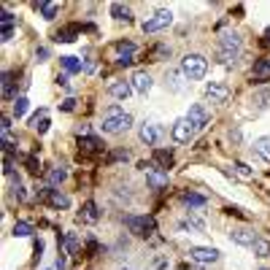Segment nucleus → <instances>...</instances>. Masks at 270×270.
<instances>
[{
  "mask_svg": "<svg viewBox=\"0 0 270 270\" xmlns=\"http://www.w3.org/2000/svg\"><path fill=\"white\" fill-rule=\"evenodd\" d=\"M168 54H170V49H165V46H160V49H157L151 57H154V60H160V57H168Z\"/></svg>",
  "mask_w": 270,
  "mask_h": 270,
  "instance_id": "79ce46f5",
  "label": "nucleus"
},
{
  "mask_svg": "<svg viewBox=\"0 0 270 270\" xmlns=\"http://www.w3.org/2000/svg\"><path fill=\"white\" fill-rule=\"evenodd\" d=\"M0 127H3V133H8V130H11V119H8V116H3V119H0Z\"/></svg>",
  "mask_w": 270,
  "mask_h": 270,
  "instance_id": "37998d69",
  "label": "nucleus"
},
{
  "mask_svg": "<svg viewBox=\"0 0 270 270\" xmlns=\"http://www.w3.org/2000/svg\"><path fill=\"white\" fill-rule=\"evenodd\" d=\"M124 225L130 227L133 235L146 238V235H151V230H154V219H149V216H124Z\"/></svg>",
  "mask_w": 270,
  "mask_h": 270,
  "instance_id": "39448f33",
  "label": "nucleus"
},
{
  "mask_svg": "<svg viewBox=\"0 0 270 270\" xmlns=\"http://www.w3.org/2000/svg\"><path fill=\"white\" fill-rule=\"evenodd\" d=\"M116 51H119V60H122V57H133L135 43H130V41H119V43H116Z\"/></svg>",
  "mask_w": 270,
  "mask_h": 270,
  "instance_id": "473e14b6",
  "label": "nucleus"
},
{
  "mask_svg": "<svg viewBox=\"0 0 270 270\" xmlns=\"http://www.w3.org/2000/svg\"><path fill=\"white\" fill-rule=\"evenodd\" d=\"M81 216H84V222H97V206L95 203H84V211H81Z\"/></svg>",
  "mask_w": 270,
  "mask_h": 270,
  "instance_id": "7c9ffc66",
  "label": "nucleus"
},
{
  "mask_svg": "<svg viewBox=\"0 0 270 270\" xmlns=\"http://www.w3.org/2000/svg\"><path fill=\"white\" fill-rule=\"evenodd\" d=\"M181 73L187 76V81H200L208 73V60L203 54H187L181 60Z\"/></svg>",
  "mask_w": 270,
  "mask_h": 270,
  "instance_id": "f03ea898",
  "label": "nucleus"
},
{
  "mask_svg": "<svg viewBox=\"0 0 270 270\" xmlns=\"http://www.w3.org/2000/svg\"><path fill=\"white\" fill-rule=\"evenodd\" d=\"M252 252H254V257L265 260V257H270V241H265V238H257V241H254V246H252Z\"/></svg>",
  "mask_w": 270,
  "mask_h": 270,
  "instance_id": "4be33fe9",
  "label": "nucleus"
},
{
  "mask_svg": "<svg viewBox=\"0 0 270 270\" xmlns=\"http://www.w3.org/2000/svg\"><path fill=\"white\" fill-rule=\"evenodd\" d=\"M254 81H270V60H257L252 68Z\"/></svg>",
  "mask_w": 270,
  "mask_h": 270,
  "instance_id": "dca6fc26",
  "label": "nucleus"
},
{
  "mask_svg": "<svg viewBox=\"0 0 270 270\" xmlns=\"http://www.w3.org/2000/svg\"><path fill=\"white\" fill-rule=\"evenodd\" d=\"M38 8H41L43 19H54L57 11H60V5H57V3H38Z\"/></svg>",
  "mask_w": 270,
  "mask_h": 270,
  "instance_id": "c756f323",
  "label": "nucleus"
},
{
  "mask_svg": "<svg viewBox=\"0 0 270 270\" xmlns=\"http://www.w3.org/2000/svg\"><path fill=\"white\" fill-rule=\"evenodd\" d=\"M38 197H41V200H46L51 208H70V200H68V197L60 195V192H54L51 187L41 189V192H38Z\"/></svg>",
  "mask_w": 270,
  "mask_h": 270,
  "instance_id": "9d476101",
  "label": "nucleus"
},
{
  "mask_svg": "<svg viewBox=\"0 0 270 270\" xmlns=\"http://www.w3.org/2000/svg\"><path fill=\"white\" fill-rule=\"evenodd\" d=\"M230 141L238 143V141H241V130H233V133H230Z\"/></svg>",
  "mask_w": 270,
  "mask_h": 270,
  "instance_id": "de8ad7c7",
  "label": "nucleus"
},
{
  "mask_svg": "<svg viewBox=\"0 0 270 270\" xmlns=\"http://www.w3.org/2000/svg\"><path fill=\"white\" fill-rule=\"evenodd\" d=\"M14 195L19 197V200H27V192H24V187H22V184H19V176L14 179Z\"/></svg>",
  "mask_w": 270,
  "mask_h": 270,
  "instance_id": "4c0bfd02",
  "label": "nucleus"
},
{
  "mask_svg": "<svg viewBox=\"0 0 270 270\" xmlns=\"http://www.w3.org/2000/svg\"><path fill=\"white\" fill-rule=\"evenodd\" d=\"M187 122L192 124L195 130H203L211 122V114L206 111V105H203V103H195L192 108H189V114H187Z\"/></svg>",
  "mask_w": 270,
  "mask_h": 270,
  "instance_id": "423d86ee",
  "label": "nucleus"
},
{
  "mask_svg": "<svg viewBox=\"0 0 270 270\" xmlns=\"http://www.w3.org/2000/svg\"><path fill=\"white\" fill-rule=\"evenodd\" d=\"M181 78H187V76L181 73V70H170V73L165 76V81H168V87L173 89V92H179V89L184 87V81H181Z\"/></svg>",
  "mask_w": 270,
  "mask_h": 270,
  "instance_id": "5701e85b",
  "label": "nucleus"
},
{
  "mask_svg": "<svg viewBox=\"0 0 270 270\" xmlns=\"http://www.w3.org/2000/svg\"><path fill=\"white\" fill-rule=\"evenodd\" d=\"M3 97L5 100H14L16 92H14V76L11 73H3Z\"/></svg>",
  "mask_w": 270,
  "mask_h": 270,
  "instance_id": "a878e982",
  "label": "nucleus"
},
{
  "mask_svg": "<svg viewBox=\"0 0 270 270\" xmlns=\"http://www.w3.org/2000/svg\"><path fill=\"white\" fill-rule=\"evenodd\" d=\"M30 233H32V225H27V222H16V225H14V235H16V238H27Z\"/></svg>",
  "mask_w": 270,
  "mask_h": 270,
  "instance_id": "72a5a7b5",
  "label": "nucleus"
},
{
  "mask_svg": "<svg viewBox=\"0 0 270 270\" xmlns=\"http://www.w3.org/2000/svg\"><path fill=\"white\" fill-rule=\"evenodd\" d=\"M32 127H35V130H38V133H46V130H49V119H46V116H43V119H38V122H32Z\"/></svg>",
  "mask_w": 270,
  "mask_h": 270,
  "instance_id": "a19ab883",
  "label": "nucleus"
},
{
  "mask_svg": "<svg viewBox=\"0 0 270 270\" xmlns=\"http://www.w3.org/2000/svg\"><path fill=\"white\" fill-rule=\"evenodd\" d=\"M195 262H200V265H211V262L219 260V249H211V246H195L192 252H189Z\"/></svg>",
  "mask_w": 270,
  "mask_h": 270,
  "instance_id": "1a4fd4ad",
  "label": "nucleus"
},
{
  "mask_svg": "<svg viewBox=\"0 0 270 270\" xmlns=\"http://www.w3.org/2000/svg\"><path fill=\"white\" fill-rule=\"evenodd\" d=\"M230 238H233L238 246H254V230H249V227H238V230H233L230 233Z\"/></svg>",
  "mask_w": 270,
  "mask_h": 270,
  "instance_id": "4468645a",
  "label": "nucleus"
},
{
  "mask_svg": "<svg viewBox=\"0 0 270 270\" xmlns=\"http://www.w3.org/2000/svg\"><path fill=\"white\" fill-rule=\"evenodd\" d=\"M254 105H257V108H270V89L254 92Z\"/></svg>",
  "mask_w": 270,
  "mask_h": 270,
  "instance_id": "cd10ccee",
  "label": "nucleus"
},
{
  "mask_svg": "<svg viewBox=\"0 0 270 270\" xmlns=\"http://www.w3.org/2000/svg\"><path fill=\"white\" fill-rule=\"evenodd\" d=\"M181 230H195V233H203V230H206V222H203L200 216H189V219L181 222Z\"/></svg>",
  "mask_w": 270,
  "mask_h": 270,
  "instance_id": "393cba45",
  "label": "nucleus"
},
{
  "mask_svg": "<svg viewBox=\"0 0 270 270\" xmlns=\"http://www.w3.org/2000/svg\"><path fill=\"white\" fill-rule=\"evenodd\" d=\"M65 252H68V254H78V238H76V233L65 235Z\"/></svg>",
  "mask_w": 270,
  "mask_h": 270,
  "instance_id": "2f4dec72",
  "label": "nucleus"
},
{
  "mask_svg": "<svg viewBox=\"0 0 270 270\" xmlns=\"http://www.w3.org/2000/svg\"><path fill=\"white\" fill-rule=\"evenodd\" d=\"M138 135H141V141L146 143V146H157V143L162 141V127L160 124H143Z\"/></svg>",
  "mask_w": 270,
  "mask_h": 270,
  "instance_id": "9b49d317",
  "label": "nucleus"
},
{
  "mask_svg": "<svg viewBox=\"0 0 270 270\" xmlns=\"http://www.w3.org/2000/svg\"><path fill=\"white\" fill-rule=\"evenodd\" d=\"M122 270H130V268H122Z\"/></svg>",
  "mask_w": 270,
  "mask_h": 270,
  "instance_id": "3c124183",
  "label": "nucleus"
},
{
  "mask_svg": "<svg viewBox=\"0 0 270 270\" xmlns=\"http://www.w3.org/2000/svg\"><path fill=\"white\" fill-rule=\"evenodd\" d=\"M116 62H119V65H122V68H127V65H133L135 60H133V57H122V60H116Z\"/></svg>",
  "mask_w": 270,
  "mask_h": 270,
  "instance_id": "a18cd8bd",
  "label": "nucleus"
},
{
  "mask_svg": "<svg viewBox=\"0 0 270 270\" xmlns=\"http://www.w3.org/2000/svg\"><path fill=\"white\" fill-rule=\"evenodd\" d=\"M206 97L211 103H227L230 100V87L225 81H211L206 87Z\"/></svg>",
  "mask_w": 270,
  "mask_h": 270,
  "instance_id": "0eeeda50",
  "label": "nucleus"
},
{
  "mask_svg": "<svg viewBox=\"0 0 270 270\" xmlns=\"http://www.w3.org/2000/svg\"><path fill=\"white\" fill-rule=\"evenodd\" d=\"M233 168H235V173H238V176H243V179H252V176H254V170L249 165H243V162H235Z\"/></svg>",
  "mask_w": 270,
  "mask_h": 270,
  "instance_id": "c9c22d12",
  "label": "nucleus"
},
{
  "mask_svg": "<svg viewBox=\"0 0 270 270\" xmlns=\"http://www.w3.org/2000/svg\"><path fill=\"white\" fill-rule=\"evenodd\" d=\"M27 170H30V173H41V165H38L35 154H32V157H27Z\"/></svg>",
  "mask_w": 270,
  "mask_h": 270,
  "instance_id": "ea45409f",
  "label": "nucleus"
},
{
  "mask_svg": "<svg viewBox=\"0 0 270 270\" xmlns=\"http://www.w3.org/2000/svg\"><path fill=\"white\" fill-rule=\"evenodd\" d=\"M65 179H68V170H65V168H51V170H46V184H49V187H60Z\"/></svg>",
  "mask_w": 270,
  "mask_h": 270,
  "instance_id": "412c9836",
  "label": "nucleus"
},
{
  "mask_svg": "<svg viewBox=\"0 0 270 270\" xmlns=\"http://www.w3.org/2000/svg\"><path fill=\"white\" fill-rule=\"evenodd\" d=\"M27 97H16V103H14V116H16V119H19V116H24V114H27Z\"/></svg>",
  "mask_w": 270,
  "mask_h": 270,
  "instance_id": "f704fd0d",
  "label": "nucleus"
},
{
  "mask_svg": "<svg viewBox=\"0 0 270 270\" xmlns=\"http://www.w3.org/2000/svg\"><path fill=\"white\" fill-rule=\"evenodd\" d=\"M3 173H5V176L14 173V157H11V154H5V157H3Z\"/></svg>",
  "mask_w": 270,
  "mask_h": 270,
  "instance_id": "e433bc0d",
  "label": "nucleus"
},
{
  "mask_svg": "<svg viewBox=\"0 0 270 270\" xmlns=\"http://www.w3.org/2000/svg\"><path fill=\"white\" fill-rule=\"evenodd\" d=\"M11 38H14V27H5L3 30V41H11Z\"/></svg>",
  "mask_w": 270,
  "mask_h": 270,
  "instance_id": "c03bdc74",
  "label": "nucleus"
},
{
  "mask_svg": "<svg viewBox=\"0 0 270 270\" xmlns=\"http://www.w3.org/2000/svg\"><path fill=\"white\" fill-rule=\"evenodd\" d=\"M73 105H76V100H65L62 103V111H73Z\"/></svg>",
  "mask_w": 270,
  "mask_h": 270,
  "instance_id": "49530a36",
  "label": "nucleus"
},
{
  "mask_svg": "<svg viewBox=\"0 0 270 270\" xmlns=\"http://www.w3.org/2000/svg\"><path fill=\"white\" fill-rule=\"evenodd\" d=\"M146 179H149V184L154 189H162V187H168V173L165 170H160L154 165V162H151V165L146 168Z\"/></svg>",
  "mask_w": 270,
  "mask_h": 270,
  "instance_id": "f8f14e48",
  "label": "nucleus"
},
{
  "mask_svg": "<svg viewBox=\"0 0 270 270\" xmlns=\"http://www.w3.org/2000/svg\"><path fill=\"white\" fill-rule=\"evenodd\" d=\"M0 24H3V30L5 27H14V16H11L8 11H3V14H0Z\"/></svg>",
  "mask_w": 270,
  "mask_h": 270,
  "instance_id": "58836bf2",
  "label": "nucleus"
},
{
  "mask_svg": "<svg viewBox=\"0 0 270 270\" xmlns=\"http://www.w3.org/2000/svg\"><path fill=\"white\" fill-rule=\"evenodd\" d=\"M130 84H133V89L138 92V95H146V92L151 89V76L146 73V70H135L133 78H130Z\"/></svg>",
  "mask_w": 270,
  "mask_h": 270,
  "instance_id": "ddd939ff",
  "label": "nucleus"
},
{
  "mask_svg": "<svg viewBox=\"0 0 270 270\" xmlns=\"http://www.w3.org/2000/svg\"><path fill=\"white\" fill-rule=\"evenodd\" d=\"M241 54V38L235 32H225L219 38V62L222 65H230L235 62V57Z\"/></svg>",
  "mask_w": 270,
  "mask_h": 270,
  "instance_id": "7ed1b4c3",
  "label": "nucleus"
},
{
  "mask_svg": "<svg viewBox=\"0 0 270 270\" xmlns=\"http://www.w3.org/2000/svg\"><path fill=\"white\" fill-rule=\"evenodd\" d=\"M254 154L260 157L262 162H270V138L268 135H262V138L254 141Z\"/></svg>",
  "mask_w": 270,
  "mask_h": 270,
  "instance_id": "a211bd4d",
  "label": "nucleus"
},
{
  "mask_svg": "<svg viewBox=\"0 0 270 270\" xmlns=\"http://www.w3.org/2000/svg\"><path fill=\"white\" fill-rule=\"evenodd\" d=\"M76 35H78V24H68L65 30L57 32V41H62V43H70V41H76Z\"/></svg>",
  "mask_w": 270,
  "mask_h": 270,
  "instance_id": "b1692460",
  "label": "nucleus"
},
{
  "mask_svg": "<svg viewBox=\"0 0 270 270\" xmlns=\"http://www.w3.org/2000/svg\"><path fill=\"white\" fill-rule=\"evenodd\" d=\"M111 16L119 19V22H133V11L124 3H111Z\"/></svg>",
  "mask_w": 270,
  "mask_h": 270,
  "instance_id": "aec40b11",
  "label": "nucleus"
},
{
  "mask_svg": "<svg viewBox=\"0 0 270 270\" xmlns=\"http://www.w3.org/2000/svg\"><path fill=\"white\" fill-rule=\"evenodd\" d=\"M170 24H173V14H170L168 8H160V11H154L146 22H143V32H160V30H168Z\"/></svg>",
  "mask_w": 270,
  "mask_h": 270,
  "instance_id": "20e7f679",
  "label": "nucleus"
},
{
  "mask_svg": "<svg viewBox=\"0 0 270 270\" xmlns=\"http://www.w3.org/2000/svg\"><path fill=\"white\" fill-rule=\"evenodd\" d=\"M108 92L116 97V100H127V97L133 95L135 89H133V84H130V81H114V84L108 87Z\"/></svg>",
  "mask_w": 270,
  "mask_h": 270,
  "instance_id": "2eb2a0df",
  "label": "nucleus"
},
{
  "mask_svg": "<svg viewBox=\"0 0 270 270\" xmlns=\"http://www.w3.org/2000/svg\"><path fill=\"white\" fill-rule=\"evenodd\" d=\"M181 200L187 203V206H192V208H203V206H206V197H203V195H195V192H184Z\"/></svg>",
  "mask_w": 270,
  "mask_h": 270,
  "instance_id": "bb28decb",
  "label": "nucleus"
},
{
  "mask_svg": "<svg viewBox=\"0 0 270 270\" xmlns=\"http://www.w3.org/2000/svg\"><path fill=\"white\" fill-rule=\"evenodd\" d=\"M154 165L160 168V170H165V173H168V168L173 165V151H165V149H154Z\"/></svg>",
  "mask_w": 270,
  "mask_h": 270,
  "instance_id": "6ab92c4d",
  "label": "nucleus"
},
{
  "mask_svg": "<svg viewBox=\"0 0 270 270\" xmlns=\"http://www.w3.org/2000/svg\"><path fill=\"white\" fill-rule=\"evenodd\" d=\"M257 270H270V268H257Z\"/></svg>",
  "mask_w": 270,
  "mask_h": 270,
  "instance_id": "8fccbe9b",
  "label": "nucleus"
},
{
  "mask_svg": "<svg viewBox=\"0 0 270 270\" xmlns=\"http://www.w3.org/2000/svg\"><path fill=\"white\" fill-rule=\"evenodd\" d=\"M62 68L68 70V73H78L84 65H81V60H78V57H62Z\"/></svg>",
  "mask_w": 270,
  "mask_h": 270,
  "instance_id": "c85d7f7f",
  "label": "nucleus"
},
{
  "mask_svg": "<svg viewBox=\"0 0 270 270\" xmlns=\"http://www.w3.org/2000/svg\"><path fill=\"white\" fill-rule=\"evenodd\" d=\"M78 149H81V151H87V154H97V151H103V143L97 141V138L78 135Z\"/></svg>",
  "mask_w": 270,
  "mask_h": 270,
  "instance_id": "f3484780",
  "label": "nucleus"
},
{
  "mask_svg": "<svg viewBox=\"0 0 270 270\" xmlns=\"http://www.w3.org/2000/svg\"><path fill=\"white\" fill-rule=\"evenodd\" d=\"M133 127V116L124 114L122 105H108L105 108V116H103V133L108 135H119L124 130Z\"/></svg>",
  "mask_w": 270,
  "mask_h": 270,
  "instance_id": "f257e3e1",
  "label": "nucleus"
},
{
  "mask_svg": "<svg viewBox=\"0 0 270 270\" xmlns=\"http://www.w3.org/2000/svg\"><path fill=\"white\" fill-rule=\"evenodd\" d=\"M170 135H173L176 143H189V141H192V135H195V127L187 122V116H184V119H179V122L173 124Z\"/></svg>",
  "mask_w": 270,
  "mask_h": 270,
  "instance_id": "6e6552de",
  "label": "nucleus"
},
{
  "mask_svg": "<svg viewBox=\"0 0 270 270\" xmlns=\"http://www.w3.org/2000/svg\"><path fill=\"white\" fill-rule=\"evenodd\" d=\"M262 43H265V46H268V49H270V27L265 30V41H262Z\"/></svg>",
  "mask_w": 270,
  "mask_h": 270,
  "instance_id": "09e8293b",
  "label": "nucleus"
}]
</instances>
